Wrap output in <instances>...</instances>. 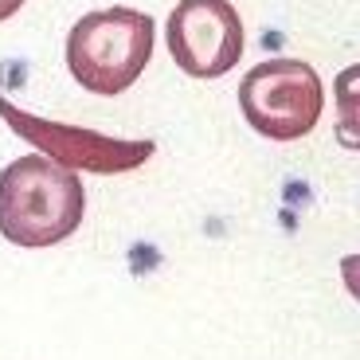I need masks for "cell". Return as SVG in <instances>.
Masks as SVG:
<instances>
[{
  "label": "cell",
  "mask_w": 360,
  "mask_h": 360,
  "mask_svg": "<svg viewBox=\"0 0 360 360\" xmlns=\"http://www.w3.org/2000/svg\"><path fill=\"white\" fill-rule=\"evenodd\" d=\"M0 117L16 129L24 141H32L47 161L63 165L71 172H129L145 165L157 153L153 141H122V137H106L98 129L82 126H63V122H47V117L24 114L8 98H0Z\"/></svg>",
  "instance_id": "277c9868"
},
{
  "label": "cell",
  "mask_w": 360,
  "mask_h": 360,
  "mask_svg": "<svg viewBox=\"0 0 360 360\" xmlns=\"http://www.w3.org/2000/svg\"><path fill=\"white\" fill-rule=\"evenodd\" d=\"M239 110L255 134L270 141H297L317 126L325 86L302 59H266L239 82Z\"/></svg>",
  "instance_id": "3957f363"
},
{
  "label": "cell",
  "mask_w": 360,
  "mask_h": 360,
  "mask_svg": "<svg viewBox=\"0 0 360 360\" xmlns=\"http://www.w3.org/2000/svg\"><path fill=\"white\" fill-rule=\"evenodd\" d=\"M169 55L192 79H219L243 55V20L231 0H180L169 16Z\"/></svg>",
  "instance_id": "5b68a950"
},
{
  "label": "cell",
  "mask_w": 360,
  "mask_h": 360,
  "mask_svg": "<svg viewBox=\"0 0 360 360\" xmlns=\"http://www.w3.org/2000/svg\"><path fill=\"white\" fill-rule=\"evenodd\" d=\"M20 8H24V0H0V20H8V16H16Z\"/></svg>",
  "instance_id": "8992f818"
},
{
  "label": "cell",
  "mask_w": 360,
  "mask_h": 360,
  "mask_svg": "<svg viewBox=\"0 0 360 360\" xmlns=\"http://www.w3.org/2000/svg\"><path fill=\"white\" fill-rule=\"evenodd\" d=\"M153 16L137 8H102L82 16L67 36V67L90 94L114 98L129 90L153 59Z\"/></svg>",
  "instance_id": "7a4b0ae2"
},
{
  "label": "cell",
  "mask_w": 360,
  "mask_h": 360,
  "mask_svg": "<svg viewBox=\"0 0 360 360\" xmlns=\"http://www.w3.org/2000/svg\"><path fill=\"white\" fill-rule=\"evenodd\" d=\"M86 212L79 172L44 153L16 157L0 172V235L16 247H55L79 231Z\"/></svg>",
  "instance_id": "6da1fadb"
}]
</instances>
